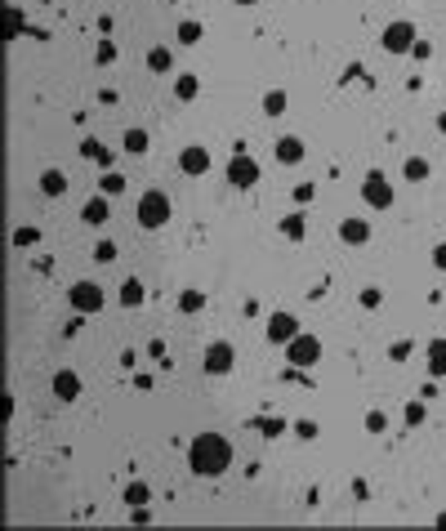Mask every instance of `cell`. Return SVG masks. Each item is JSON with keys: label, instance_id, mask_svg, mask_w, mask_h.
<instances>
[{"label": "cell", "instance_id": "1", "mask_svg": "<svg viewBox=\"0 0 446 531\" xmlns=\"http://www.w3.org/2000/svg\"><path fill=\"white\" fill-rule=\"evenodd\" d=\"M228 464H232V442L223 433L206 429L188 442V469L197 477H219V473H228Z\"/></svg>", "mask_w": 446, "mask_h": 531}, {"label": "cell", "instance_id": "2", "mask_svg": "<svg viewBox=\"0 0 446 531\" xmlns=\"http://www.w3.org/2000/svg\"><path fill=\"white\" fill-rule=\"evenodd\" d=\"M134 215H139V224L143 228H165L170 224V215H174V206H170V197L161 193V188H147V193L139 197V206H134Z\"/></svg>", "mask_w": 446, "mask_h": 531}, {"label": "cell", "instance_id": "3", "mask_svg": "<svg viewBox=\"0 0 446 531\" xmlns=\"http://www.w3.org/2000/svg\"><path fill=\"white\" fill-rule=\"evenodd\" d=\"M317 357H322V339H317V335H304V331H299L290 344H286V362L299 366V370H313Z\"/></svg>", "mask_w": 446, "mask_h": 531}, {"label": "cell", "instance_id": "4", "mask_svg": "<svg viewBox=\"0 0 446 531\" xmlns=\"http://www.w3.org/2000/svg\"><path fill=\"white\" fill-rule=\"evenodd\" d=\"M362 197L370 210H388L393 206V183L384 179V170H370V174L362 179Z\"/></svg>", "mask_w": 446, "mask_h": 531}, {"label": "cell", "instance_id": "5", "mask_svg": "<svg viewBox=\"0 0 446 531\" xmlns=\"http://www.w3.org/2000/svg\"><path fill=\"white\" fill-rule=\"evenodd\" d=\"M384 49L388 54H411V49H415V23H406V18H397V23H388L384 27Z\"/></svg>", "mask_w": 446, "mask_h": 531}, {"label": "cell", "instance_id": "6", "mask_svg": "<svg viewBox=\"0 0 446 531\" xmlns=\"http://www.w3.org/2000/svg\"><path fill=\"white\" fill-rule=\"evenodd\" d=\"M67 304L76 308V313H103V286L99 281H76L67 291Z\"/></svg>", "mask_w": 446, "mask_h": 531}, {"label": "cell", "instance_id": "7", "mask_svg": "<svg viewBox=\"0 0 446 531\" xmlns=\"http://www.w3.org/2000/svg\"><path fill=\"white\" fill-rule=\"evenodd\" d=\"M232 362H237V353H232V344H228V339H215V344L206 348V357H201L206 375H228Z\"/></svg>", "mask_w": 446, "mask_h": 531}, {"label": "cell", "instance_id": "8", "mask_svg": "<svg viewBox=\"0 0 446 531\" xmlns=\"http://www.w3.org/2000/svg\"><path fill=\"white\" fill-rule=\"evenodd\" d=\"M228 183L232 188H254V183H259V161L246 156V152H237L228 161Z\"/></svg>", "mask_w": 446, "mask_h": 531}, {"label": "cell", "instance_id": "9", "mask_svg": "<svg viewBox=\"0 0 446 531\" xmlns=\"http://www.w3.org/2000/svg\"><path fill=\"white\" fill-rule=\"evenodd\" d=\"M179 170H183V174H192V179L206 174V170H210V152L201 143H188L183 152H179Z\"/></svg>", "mask_w": 446, "mask_h": 531}, {"label": "cell", "instance_id": "10", "mask_svg": "<svg viewBox=\"0 0 446 531\" xmlns=\"http://www.w3.org/2000/svg\"><path fill=\"white\" fill-rule=\"evenodd\" d=\"M295 335H299V322H295L290 313H272L268 317V339L272 344H290Z\"/></svg>", "mask_w": 446, "mask_h": 531}, {"label": "cell", "instance_id": "11", "mask_svg": "<svg viewBox=\"0 0 446 531\" xmlns=\"http://www.w3.org/2000/svg\"><path fill=\"white\" fill-rule=\"evenodd\" d=\"M272 156H277L281 165H299V161H304V139L286 134V139H277V143H272Z\"/></svg>", "mask_w": 446, "mask_h": 531}, {"label": "cell", "instance_id": "12", "mask_svg": "<svg viewBox=\"0 0 446 531\" xmlns=\"http://www.w3.org/2000/svg\"><path fill=\"white\" fill-rule=\"evenodd\" d=\"M81 219H85L90 228H103V224L112 219V206H108V197H90V201L81 206Z\"/></svg>", "mask_w": 446, "mask_h": 531}, {"label": "cell", "instance_id": "13", "mask_svg": "<svg viewBox=\"0 0 446 531\" xmlns=\"http://www.w3.org/2000/svg\"><path fill=\"white\" fill-rule=\"evenodd\" d=\"M339 237H344L348 246H366V241H370V224H366V219H357V215H348L344 224H339Z\"/></svg>", "mask_w": 446, "mask_h": 531}, {"label": "cell", "instance_id": "14", "mask_svg": "<svg viewBox=\"0 0 446 531\" xmlns=\"http://www.w3.org/2000/svg\"><path fill=\"white\" fill-rule=\"evenodd\" d=\"M54 398L58 402H76L81 398V375L76 370H58L54 375Z\"/></svg>", "mask_w": 446, "mask_h": 531}, {"label": "cell", "instance_id": "15", "mask_svg": "<svg viewBox=\"0 0 446 531\" xmlns=\"http://www.w3.org/2000/svg\"><path fill=\"white\" fill-rule=\"evenodd\" d=\"M40 193H45V197H63V193H67V174H63V170H45V174H40Z\"/></svg>", "mask_w": 446, "mask_h": 531}, {"label": "cell", "instance_id": "16", "mask_svg": "<svg viewBox=\"0 0 446 531\" xmlns=\"http://www.w3.org/2000/svg\"><path fill=\"white\" fill-rule=\"evenodd\" d=\"M254 429H259V438H281V433H286V420L281 416H259V420H254Z\"/></svg>", "mask_w": 446, "mask_h": 531}, {"label": "cell", "instance_id": "17", "mask_svg": "<svg viewBox=\"0 0 446 531\" xmlns=\"http://www.w3.org/2000/svg\"><path fill=\"white\" fill-rule=\"evenodd\" d=\"M143 295H147V291H143V281H139V277L121 281V304H125V308H139V304H143Z\"/></svg>", "mask_w": 446, "mask_h": 531}, {"label": "cell", "instance_id": "18", "mask_svg": "<svg viewBox=\"0 0 446 531\" xmlns=\"http://www.w3.org/2000/svg\"><path fill=\"white\" fill-rule=\"evenodd\" d=\"M429 370H433V375H446V339H433V344H429Z\"/></svg>", "mask_w": 446, "mask_h": 531}, {"label": "cell", "instance_id": "19", "mask_svg": "<svg viewBox=\"0 0 446 531\" xmlns=\"http://www.w3.org/2000/svg\"><path fill=\"white\" fill-rule=\"evenodd\" d=\"M201 308H206V291H197V286H192V291L179 295V313H201Z\"/></svg>", "mask_w": 446, "mask_h": 531}, {"label": "cell", "instance_id": "20", "mask_svg": "<svg viewBox=\"0 0 446 531\" xmlns=\"http://www.w3.org/2000/svg\"><path fill=\"white\" fill-rule=\"evenodd\" d=\"M304 232H308V219H304V215H286V219H281V237L299 241Z\"/></svg>", "mask_w": 446, "mask_h": 531}, {"label": "cell", "instance_id": "21", "mask_svg": "<svg viewBox=\"0 0 446 531\" xmlns=\"http://www.w3.org/2000/svg\"><path fill=\"white\" fill-rule=\"evenodd\" d=\"M402 174H406L411 183H424V179H429V161H424V156H411V161L402 165Z\"/></svg>", "mask_w": 446, "mask_h": 531}, {"label": "cell", "instance_id": "22", "mask_svg": "<svg viewBox=\"0 0 446 531\" xmlns=\"http://www.w3.org/2000/svg\"><path fill=\"white\" fill-rule=\"evenodd\" d=\"M147 67H152V72H170V67H174V58H170V49H165V45L147 49Z\"/></svg>", "mask_w": 446, "mask_h": 531}, {"label": "cell", "instance_id": "23", "mask_svg": "<svg viewBox=\"0 0 446 531\" xmlns=\"http://www.w3.org/2000/svg\"><path fill=\"white\" fill-rule=\"evenodd\" d=\"M197 90H201V81H197V76H188V72L174 81V99H183V103H188V99H197Z\"/></svg>", "mask_w": 446, "mask_h": 531}, {"label": "cell", "instance_id": "24", "mask_svg": "<svg viewBox=\"0 0 446 531\" xmlns=\"http://www.w3.org/2000/svg\"><path fill=\"white\" fill-rule=\"evenodd\" d=\"M125 152H130V156H143V152H147V130H125Z\"/></svg>", "mask_w": 446, "mask_h": 531}, {"label": "cell", "instance_id": "25", "mask_svg": "<svg viewBox=\"0 0 446 531\" xmlns=\"http://www.w3.org/2000/svg\"><path fill=\"white\" fill-rule=\"evenodd\" d=\"M81 156H85V161H99V165H108V161H112V156H108V147H99V139H85V143H81Z\"/></svg>", "mask_w": 446, "mask_h": 531}, {"label": "cell", "instance_id": "26", "mask_svg": "<svg viewBox=\"0 0 446 531\" xmlns=\"http://www.w3.org/2000/svg\"><path fill=\"white\" fill-rule=\"evenodd\" d=\"M147 500H152V491H147V482H130V487H125V505H147Z\"/></svg>", "mask_w": 446, "mask_h": 531}, {"label": "cell", "instance_id": "27", "mask_svg": "<svg viewBox=\"0 0 446 531\" xmlns=\"http://www.w3.org/2000/svg\"><path fill=\"white\" fill-rule=\"evenodd\" d=\"M201 36H206V31H201V23H192V18H188V23H179V45H197Z\"/></svg>", "mask_w": 446, "mask_h": 531}, {"label": "cell", "instance_id": "28", "mask_svg": "<svg viewBox=\"0 0 446 531\" xmlns=\"http://www.w3.org/2000/svg\"><path fill=\"white\" fill-rule=\"evenodd\" d=\"M263 112H268V116H281V112H286V94H281V90H268V94H263Z\"/></svg>", "mask_w": 446, "mask_h": 531}, {"label": "cell", "instance_id": "29", "mask_svg": "<svg viewBox=\"0 0 446 531\" xmlns=\"http://www.w3.org/2000/svg\"><path fill=\"white\" fill-rule=\"evenodd\" d=\"M116 193H125V174L108 170V174H103V197H116Z\"/></svg>", "mask_w": 446, "mask_h": 531}, {"label": "cell", "instance_id": "30", "mask_svg": "<svg viewBox=\"0 0 446 531\" xmlns=\"http://www.w3.org/2000/svg\"><path fill=\"white\" fill-rule=\"evenodd\" d=\"M36 241H40V232H36V228H31V224H27V228H18V232H14V246H18V250H31V246H36Z\"/></svg>", "mask_w": 446, "mask_h": 531}, {"label": "cell", "instance_id": "31", "mask_svg": "<svg viewBox=\"0 0 446 531\" xmlns=\"http://www.w3.org/2000/svg\"><path fill=\"white\" fill-rule=\"evenodd\" d=\"M14 36H23V14L9 9V14H5V40H14Z\"/></svg>", "mask_w": 446, "mask_h": 531}, {"label": "cell", "instance_id": "32", "mask_svg": "<svg viewBox=\"0 0 446 531\" xmlns=\"http://www.w3.org/2000/svg\"><path fill=\"white\" fill-rule=\"evenodd\" d=\"M384 429H388L384 411H366V433H384Z\"/></svg>", "mask_w": 446, "mask_h": 531}, {"label": "cell", "instance_id": "33", "mask_svg": "<svg viewBox=\"0 0 446 531\" xmlns=\"http://www.w3.org/2000/svg\"><path fill=\"white\" fill-rule=\"evenodd\" d=\"M424 416H429V411H424V402H411V407H406V424H411V429H420Z\"/></svg>", "mask_w": 446, "mask_h": 531}, {"label": "cell", "instance_id": "34", "mask_svg": "<svg viewBox=\"0 0 446 531\" xmlns=\"http://www.w3.org/2000/svg\"><path fill=\"white\" fill-rule=\"evenodd\" d=\"M94 259H99V263H112V259H116V241H99V246H94Z\"/></svg>", "mask_w": 446, "mask_h": 531}, {"label": "cell", "instance_id": "35", "mask_svg": "<svg viewBox=\"0 0 446 531\" xmlns=\"http://www.w3.org/2000/svg\"><path fill=\"white\" fill-rule=\"evenodd\" d=\"M384 304V291H379V286H366L362 291V308H379Z\"/></svg>", "mask_w": 446, "mask_h": 531}, {"label": "cell", "instance_id": "36", "mask_svg": "<svg viewBox=\"0 0 446 531\" xmlns=\"http://www.w3.org/2000/svg\"><path fill=\"white\" fill-rule=\"evenodd\" d=\"M295 433H299L304 442H313L317 438V420H295Z\"/></svg>", "mask_w": 446, "mask_h": 531}, {"label": "cell", "instance_id": "37", "mask_svg": "<svg viewBox=\"0 0 446 531\" xmlns=\"http://www.w3.org/2000/svg\"><path fill=\"white\" fill-rule=\"evenodd\" d=\"M388 357H393V362H406V357H411V339H397V344L388 348Z\"/></svg>", "mask_w": 446, "mask_h": 531}, {"label": "cell", "instance_id": "38", "mask_svg": "<svg viewBox=\"0 0 446 531\" xmlns=\"http://www.w3.org/2000/svg\"><path fill=\"white\" fill-rule=\"evenodd\" d=\"M313 197H317V188H313V183H299V188H295V201H299V206H308Z\"/></svg>", "mask_w": 446, "mask_h": 531}, {"label": "cell", "instance_id": "39", "mask_svg": "<svg viewBox=\"0 0 446 531\" xmlns=\"http://www.w3.org/2000/svg\"><path fill=\"white\" fill-rule=\"evenodd\" d=\"M94 58H99V63H112V58H116V45H112V40H99V54H94Z\"/></svg>", "mask_w": 446, "mask_h": 531}, {"label": "cell", "instance_id": "40", "mask_svg": "<svg viewBox=\"0 0 446 531\" xmlns=\"http://www.w3.org/2000/svg\"><path fill=\"white\" fill-rule=\"evenodd\" d=\"M433 263H438V268L446 272V241H442V246H433Z\"/></svg>", "mask_w": 446, "mask_h": 531}, {"label": "cell", "instance_id": "41", "mask_svg": "<svg viewBox=\"0 0 446 531\" xmlns=\"http://www.w3.org/2000/svg\"><path fill=\"white\" fill-rule=\"evenodd\" d=\"M438 130H442V134H446V112H442V116H438Z\"/></svg>", "mask_w": 446, "mask_h": 531}, {"label": "cell", "instance_id": "42", "mask_svg": "<svg viewBox=\"0 0 446 531\" xmlns=\"http://www.w3.org/2000/svg\"><path fill=\"white\" fill-rule=\"evenodd\" d=\"M438 527H446V514H438Z\"/></svg>", "mask_w": 446, "mask_h": 531}, {"label": "cell", "instance_id": "43", "mask_svg": "<svg viewBox=\"0 0 446 531\" xmlns=\"http://www.w3.org/2000/svg\"><path fill=\"white\" fill-rule=\"evenodd\" d=\"M237 5H259V0H237Z\"/></svg>", "mask_w": 446, "mask_h": 531}]
</instances>
